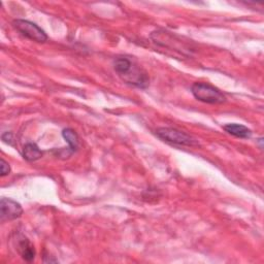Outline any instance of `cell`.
Wrapping results in <instances>:
<instances>
[{
	"mask_svg": "<svg viewBox=\"0 0 264 264\" xmlns=\"http://www.w3.org/2000/svg\"><path fill=\"white\" fill-rule=\"evenodd\" d=\"M13 27L20 31L26 37L30 38L36 42H46L48 40V35L36 24L27 20H14L12 22Z\"/></svg>",
	"mask_w": 264,
	"mask_h": 264,
	"instance_id": "cell-3",
	"label": "cell"
},
{
	"mask_svg": "<svg viewBox=\"0 0 264 264\" xmlns=\"http://www.w3.org/2000/svg\"><path fill=\"white\" fill-rule=\"evenodd\" d=\"M156 134L159 138L162 140L169 142L171 144H177V145H184V146H196L199 145V142L197 139L189 135L183 131H180L174 128H159L156 131Z\"/></svg>",
	"mask_w": 264,
	"mask_h": 264,
	"instance_id": "cell-2",
	"label": "cell"
},
{
	"mask_svg": "<svg viewBox=\"0 0 264 264\" xmlns=\"http://www.w3.org/2000/svg\"><path fill=\"white\" fill-rule=\"evenodd\" d=\"M0 164H1V169H0L1 177H5V175H7L10 172V166L4 159L0 160Z\"/></svg>",
	"mask_w": 264,
	"mask_h": 264,
	"instance_id": "cell-9",
	"label": "cell"
},
{
	"mask_svg": "<svg viewBox=\"0 0 264 264\" xmlns=\"http://www.w3.org/2000/svg\"><path fill=\"white\" fill-rule=\"evenodd\" d=\"M1 138H2V140H3L5 143H8V144H10V145H13L14 139H13V134L11 133V132H5V133L2 134Z\"/></svg>",
	"mask_w": 264,
	"mask_h": 264,
	"instance_id": "cell-10",
	"label": "cell"
},
{
	"mask_svg": "<svg viewBox=\"0 0 264 264\" xmlns=\"http://www.w3.org/2000/svg\"><path fill=\"white\" fill-rule=\"evenodd\" d=\"M224 130L227 133L239 138H250L252 135L251 129L241 124H227L224 126Z\"/></svg>",
	"mask_w": 264,
	"mask_h": 264,
	"instance_id": "cell-6",
	"label": "cell"
},
{
	"mask_svg": "<svg viewBox=\"0 0 264 264\" xmlns=\"http://www.w3.org/2000/svg\"><path fill=\"white\" fill-rule=\"evenodd\" d=\"M191 92L197 100L204 102V104L221 105L226 101L224 94L209 84L195 83L191 88Z\"/></svg>",
	"mask_w": 264,
	"mask_h": 264,
	"instance_id": "cell-1",
	"label": "cell"
},
{
	"mask_svg": "<svg viewBox=\"0 0 264 264\" xmlns=\"http://www.w3.org/2000/svg\"><path fill=\"white\" fill-rule=\"evenodd\" d=\"M23 157L25 160L29 161V162H33V161H36L42 157V152L40 151L37 144L29 142L24 145Z\"/></svg>",
	"mask_w": 264,
	"mask_h": 264,
	"instance_id": "cell-7",
	"label": "cell"
},
{
	"mask_svg": "<svg viewBox=\"0 0 264 264\" xmlns=\"http://www.w3.org/2000/svg\"><path fill=\"white\" fill-rule=\"evenodd\" d=\"M62 136L67 141V143L69 144L68 148L73 153H75L80 146V138H79L78 134L76 133V131L70 129V128H66L62 132Z\"/></svg>",
	"mask_w": 264,
	"mask_h": 264,
	"instance_id": "cell-8",
	"label": "cell"
},
{
	"mask_svg": "<svg viewBox=\"0 0 264 264\" xmlns=\"http://www.w3.org/2000/svg\"><path fill=\"white\" fill-rule=\"evenodd\" d=\"M18 251L25 261L30 262L35 257V250L33 245L23 236L18 241Z\"/></svg>",
	"mask_w": 264,
	"mask_h": 264,
	"instance_id": "cell-5",
	"label": "cell"
},
{
	"mask_svg": "<svg viewBox=\"0 0 264 264\" xmlns=\"http://www.w3.org/2000/svg\"><path fill=\"white\" fill-rule=\"evenodd\" d=\"M0 211H1L0 213L1 222L12 221L20 218L23 214V209L19 202L4 197L0 201Z\"/></svg>",
	"mask_w": 264,
	"mask_h": 264,
	"instance_id": "cell-4",
	"label": "cell"
}]
</instances>
